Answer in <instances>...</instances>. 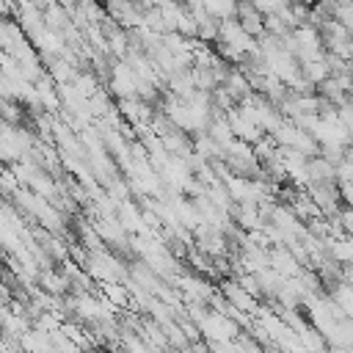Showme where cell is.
Listing matches in <instances>:
<instances>
[{
  "instance_id": "cell-23",
  "label": "cell",
  "mask_w": 353,
  "mask_h": 353,
  "mask_svg": "<svg viewBox=\"0 0 353 353\" xmlns=\"http://www.w3.org/2000/svg\"><path fill=\"white\" fill-rule=\"evenodd\" d=\"M336 188H339L342 204H345V207H353V182H345V179H339V182H336Z\"/></svg>"
},
{
  "instance_id": "cell-20",
  "label": "cell",
  "mask_w": 353,
  "mask_h": 353,
  "mask_svg": "<svg viewBox=\"0 0 353 353\" xmlns=\"http://www.w3.org/2000/svg\"><path fill=\"white\" fill-rule=\"evenodd\" d=\"M262 14H276V11H281L290 0H251Z\"/></svg>"
},
{
  "instance_id": "cell-7",
  "label": "cell",
  "mask_w": 353,
  "mask_h": 353,
  "mask_svg": "<svg viewBox=\"0 0 353 353\" xmlns=\"http://www.w3.org/2000/svg\"><path fill=\"white\" fill-rule=\"evenodd\" d=\"M270 268H276L284 276H298L303 270V265L298 262V256L290 251V245H273L270 248Z\"/></svg>"
},
{
  "instance_id": "cell-22",
  "label": "cell",
  "mask_w": 353,
  "mask_h": 353,
  "mask_svg": "<svg viewBox=\"0 0 353 353\" xmlns=\"http://www.w3.org/2000/svg\"><path fill=\"white\" fill-rule=\"evenodd\" d=\"M336 218H339V223H342V229L353 237V207H339V212H336Z\"/></svg>"
},
{
  "instance_id": "cell-10",
  "label": "cell",
  "mask_w": 353,
  "mask_h": 353,
  "mask_svg": "<svg viewBox=\"0 0 353 353\" xmlns=\"http://www.w3.org/2000/svg\"><path fill=\"white\" fill-rule=\"evenodd\" d=\"M309 179L312 182H331V185H336L339 182L336 179V165L328 157L314 154V157H309Z\"/></svg>"
},
{
  "instance_id": "cell-21",
  "label": "cell",
  "mask_w": 353,
  "mask_h": 353,
  "mask_svg": "<svg viewBox=\"0 0 353 353\" xmlns=\"http://www.w3.org/2000/svg\"><path fill=\"white\" fill-rule=\"evenodd\" d=\"M334 17L345 25V28H350L353 30V3H345V6H336V11H334Z\"/></svg>"
},
{
  "instance_id": "cell-9",
  "label": "cell",
  "mask_w": 353,
  "mask_h": 353,
  "mask_svg": "<svg viewBox=\"0 0 353 353\" xmlns=\"http://www.w3.org/2000/svg\"><path fill=\"white\" fill-rule=\"evenodd\" d=\"M19 345H22V353H52L55 350L52 347V334L44 331V328H36V325L19 339Z\"/></svg>"
},
{
  "instance_id": "cell-2",
  "label": "cell",
  "mask_w": 353,
  "mask_h": 353,
  "mask_svg": "<svg viewBox=\"0 0 353 353\" xmlns=\"http://www.w3.org/2000/svg\"><path fill=\"white\" fill-rule=\"evenodd\" d=\"M240 323L237 320H232L229 314H223V312H218V309H210V314H207V320L201 323V334H204V339H234L237 334H240Z\"/></svg>"
},
{
  "instance_id": "cell-12",
  "label": "cell",
  "mask_w": 353,
  "mask_h": 353,
  "mask_svg": "<svg viewBox=\"0 0 353 353\" xmlns=\"http://www.w3.org/2000/svg\"><path fill=\"white\" fill-rule=\"evenodd\" d=\"M99 292L105 298H110L119 309H127L132 303V292H130V284L127 281H99Z\"/></svg>"
},
{
  "instance_id": "cell-6",
  "label": "cell",
  "mask_w": 353,
  "mask_h": 353,
  "mask_svg": "<svg viewBox=\"0 0 353 353\" xmlns=\"http://www.w3.org/2000/svg\"><path fill=\"white\" fill-rule=\"evenodd\" d=\"M221 85H223L237 102H243V99H248V97L254 94V85H251L248 74H245L240 66H229V72H226V77H223Z\"/></svg>"
},
{
  "instance_id": "cell-24",
  "label": "cell",
  "mask_w": 353,
  "mask_h": 353,
  "mask_svg": "<svg viewBox=\"0 0 353 353\" xmlns=\"http://www.w3.org/2000/svg\"><path fill=\"white\" fill-rule=\"evenodd\" d=\"M334 6H345V3H353V0H331Z\"/></svg>"
},
{
  "instance_id": "cell-25",
  "label": "cell",
  "mask_w": 353,
  "mask_h": 353,
  "mask_svg": "<svg viewBox=\"0 0 353 353\" xmlns=\"http://www.w3.org/2000/svg\"><path fill=\"white\" fill-rule=\"evenodd\" d=\"M303 3H314V0H303Z\"/></svg>"
},
{
  "instance_id": "cell-16",
  "label": "cell",
  "mask_w": 353,
  "mask_h": 353,
  "mask_svg": "<svg viewBox=\"0 0 353 353\" xmlns=\"http://www.w3.org/2000/svg\"><path fill=\"white\" fill-rule=\"evenodd\" d=\"M328 254L339 262H350L353 259V237L342 234V237H328Z\"/></svg>"
},
{
  "instance_id": "cell-19",
  "label": "cell",
  "mask_w": 353,
  "mask_h": 353,
  "mask_svg": "<svg viewBox=\"0 0 353 353\" xmlns=\"http://www.w3.org/2000/svg\"><path fill=\"white\" fill-rule=\"evenodd\" d=\"M345 149H347L345 143H323V152H320V154H323V157H328V160L336 165V163H342V160H345Z\"/></svg>"
},
{
  "instance_id": "cell-3",
  "label": "cell",
  "mask_w": 353,
  "mask_h": 353,
  "mask_svg": "<svg viewBox=\"0 0 353 353\" xmlns=\"http://www.w3.org/2000/svg\"><path fill=\"white\" fill-rule=\"evenodd\" d=\"M268 66H270V72H273L279 80H284L287 85L303 72L298 55H292V52H287V50H279V52L268 55Z\"/></svg>"
},
{
  "instance_id": "cell-4",
  "label": "cell",
  "mask_w": 353,
  "mask_h": 353,
  "mask_svg": "<svg viewBox=\"0 0 353 353\" xmlns=\"http://www.w3.org/2000/svg\"><path fill=\"white\" fill-rule=\"evenodd\" d=\"M309 193L312 199L320 204V210L325 215H336L339 207H342V196H339V188L331 185V182H312L309 185Z\"/></svg>"
},
{
  "instance_id": "cell-8",
  "label": "cell",
  "mask_w": 353,
  "mask_h": 353,
  "mask_svg": "<svg viewBox=\"0 0 353 353\" xmlns=\"http://www.w3.org/2000/svg\"><path fill=\"white\" fill-rule=\"evenodd\" d=\"M39 284H41L47 292H52V295H69V292H72V279H69L61 268H41Z\"/></svg>"
},
{
  "instance_id": "cell-11",
  "label": "cell",
  "mask_w": 353,
  "mask_h": 353,
  "mask_svg": "<svg viewBox=\"0 0 353 353\" xmlns=\"http://www.w3.org/2000/svg\"><path fill=\"white\" fill-rule=\"evenodd\" d=\"M165 88H168L171 94H176L179 99L190 97V94L196 91V80H193V72H190V69H179V72L168 74V80H165Z\"/></svg>"
},
{
  "instance_id": "cell-5",
  "label": "cell",
  "mask_w": 353,
  "mask_h": 353,
  "mask_svg": "<svg viewBox=\"0 0 353 353\" xmlns=\"http://www.w3.org/2000/svg\"><path fill=\"white\" fill-rule=\"evenodd\" d=\"M237 19H240V25H243L254 39H259V36L265 33V14H262L251 0H240V6H237Z\"/></svg>"
},
{
  "instance_id": "cell-18",
  "label": "cell",
  "mask_w": 353,
  "mask_h": 353,
  "mask_svg": "<svg viewBox=\"0 0 353 353\" xmlns=\"http://www.w3.org/2000/svg\"><path fill=\"white\" fill-rule=\"evenodd\" d=\"M298 130H301V127H298L292 119H284V121L273 130V138H276V143H279V146H295Z\"/></svg>"
},
{
  "instance_id": "cell-1",
  "label": "cell",
  "mask_w": 353,
  "mask_h": 353,
  "mask_svg": "<svg viewBox=\"0 0 353 353\" xmlns=\"http://www.w3.org/2000/svg\"><path fill=\"white\" fill-rule=\"evenodd\" d=\"M110 94L116 99H132L138 97V74L132 69V63L127 58H116L113 61V69H110Z\"/></svg>"
},
{
  "instance_id": "cell-14",
  "label": "cell",
  "mask_w": 353,
  "mask_h": 353,
  "mask_svg": "<svg viewBox=\"0 0 353 353\" xmlns=\"http://www.w3.org/2000/svg\"><path fill=\"white\" fill-rule=\"evenodd\" d=\"M301 69H303V74H306V77H309L314 85H320L323 80H328V77H331V66H328L325 52H323V55H317V58L303 61V63H301Z\"/></svg>"
},
{
  "instance_id": "cell-13",
  "label": "cell",
  "mask_w": 353,
  "mask_h": 353,
  "mask_svg": "<svg viewBox=\"0 0 353 353\" xmlns=\"http://www.w3.org/2000/svg\"><path fill=\"white\" fill-rule=\"evenodd\" d=\"M44 19H47V28H52V30H66V28H72V11L69 8H63L58 0L55 3H50L47 8H44Z\"/></svg>"
},
{
  "instance_id": "cell-15",
  "label": "cell",
  "mask_w": 353,
  "mask_h": 353,
  "mask_svg": "<svg viewBox=\"0 0 353 353\" xmlns=\"http://www.w3.org/2000/svg\"><path fill=\"white\" fill-rule=\"evenodd\" d=\"M328 295L334 298V303L342 309V314L345 317H353V284L350 281H336L331 290H328Z\"/></svg>"
},
{
  "instance_id": "cell-17",
  "label": "cell",
  "mask_w": 353,
  "mask_h": 353,
  "mask_svg": "<svg viewBox=\"0 0 353 353\" xmlns=\"http://www.w3.org/2000/svg\"><path fill=\"white\" fill-rule=\"evenodd\" d=\"M317 94H320V97H325V99H328V102H334V105H342L345 99H350V94L336 83V77H334V74L317 85Z\"/></svg>"
}]
</instances>
